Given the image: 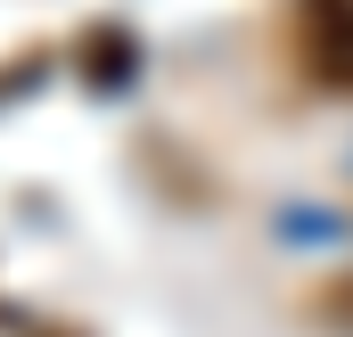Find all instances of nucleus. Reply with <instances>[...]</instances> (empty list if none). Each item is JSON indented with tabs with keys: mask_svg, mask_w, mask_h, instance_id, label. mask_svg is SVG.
<instances>
[{
	"mask_svg": "<svg viewBox=\"0 0 353 337\" xmlns=\"http://www.w3.org/2000/svg\"><path fill=\"white\" fill-rule=\"evenodd\" d=\"M288 41L321 90L353 99V0H288Z\"/></svg>",
	"mask_w": 353,
	"mask_h": 337,
	"instance_id": "f257e3e1",
	"label": "nucleus"
},
{
	"mask_svg": "<svg viewBox=\"0 0 353 337\" xmlns=\"http://www.w3.org/2000/svg\"><path fill=\"white\" fill-rule=\"evenodd\" d=\"M83 75L99 90H115L123 75H132V33L123 25H90V41H83Z\"/></svg>",
	"mask_w": 353,
	"mask_h": 337,
	"instance_id": "f03ea898",
	"label": "nucleus"
},
{
	"mask_svg": "<svg viewBox=\"0 0 353 337\" xmlns=\"http://www.w3.org/2000/svg\"><path fill=\"white\" fill-rule=\"evenodd\" d=\"M312 313H321L329 329H345V337H353V271H345V280H329V288H321V305H312Z\"/></svg>",
	"mask_w": 353,
	"mask_h": 337,
	"instance_id": "7ed1b4c3",
	"label": "nucleus"
},
{
	"mask_svg": "<svg viewBox=\"0 0 353 337\" xmlns=\"http://www.w3.org/2000/svg\"><path fill=\"white\" fill-rule=\"evenodd\" d=\"M33 337H74V329H33Z\"/></svg>",
	"mask_w": 353,
	"mask_h": 337,
	"instance_id": "20e7f679",
	"label": "nucleus"
}]
</instances>
